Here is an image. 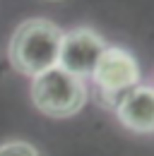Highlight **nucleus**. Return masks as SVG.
I'll use <instances>...</instances> for the list:
<instances>
[{"mask_svg": "<svg viewBox=\"0 0 154 156\" xmlns=\"http://www.w3.org/2000/svg\"><path fill=\"white\" fill-rule=\"evenodd\" d=\"M87 84L63 67H48L31 77V101L48 118H72L87 103Z\"/></svg>", "mask_w": 154, "mask_h": 156, "instance_id": "nucleus-2", "label": "nucleus"}, {"mask_svg": "<svg viewBox=\"0 0 154 156\" xmlns=\"http://www.w3.org/2000/svg\"><path fill=\"white\" fill-rule=\"evenodd\" d=\"M60 39H63V29L56 22L46 17L24 20L19 22V27L10 36L7 58L17 72L27 77H36L38 72L53 67L58 62Z\"/></svg>", "mask_w": 154, "mask_h": 156, "instance_id": "nucleus-1", "label": "nucleus"}, {"mask_svg": "<svg viewBox=\"0 0 154 156\" xmlns=\"http://www.w3.org/2000/svg\"><path fill=\"white\" fill-rule=\"evenodd\" d=\"M118 122L135 135L154 132V87L135 84L125 94H120L113 106Z\"/></svg>", "mask_w": 154, "mask_h": 156, "instance_id": "nucleus-5", "label": "nucleus"}, {"mask_svg": "<svg viewBox=\"0 0 154 156\" xmlns=\"http://www.w3.org/2000/svg\"><path fill=\"white\" fill-rule=\"evenodd\" d=\"M0 156H46L41 149H36L29 142L22 139H10L5 144H0Z\"/></svg>", "mask_w": 154, "mask_h": 156, "instance_id": "nucleus-6", "label": "nucleus"}, {"mask_svg": "<svg viewBox=\"0 0 154 156\" xmlns=\"http://www.w3.org/2000/svg\"><path fill=\"white\" fill-rule=\"evenodd\" d=\"M106 41L89 27H75L70 31H63L60 51H58V67L72 72L75 77L87 79L94 70L99 55L104 53Z\"/></svg>", "mask_w": 154, "mask_h": 156, "instance_id": "nucleus-4", "label": "nucleus"}, {"mask_svg": "<svg viewBox=\"0 0 154 156\" xmlns=\"http://www.w3.org/2000/svg\"><path fill=\"white\" fill-rule=\"evenodd\" d=\"M89 77L99 91L101 103L113 111L118 96L125 94L128 89H133L135 84H140L142 75H140V62L135 60V55L128 48L106 46Z\"/></svg>", "mask_w": 154, "mask_h": 156, "instance_id": "nucleus-3", "label": "nucleus"}]
</instances>
